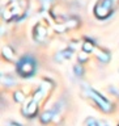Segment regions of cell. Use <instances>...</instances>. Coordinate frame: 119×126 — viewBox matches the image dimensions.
Returning a JSON list of instances; mask_svg holds the SVG:
<instances>
[{
	"label": "cell",
	"mask_w": 119,
	"mask_h": 126,
	"mask_svg": "<svg viewBox=\"0 0 119 126\" xmlns=\"http://www.w3.org/2000/svg\"><path fill=\"white\" fill-rule=\"evenodd\" d=\"M17 71L22 76H31L35 71V61L31 57H24L17 62Z\"/></svg>",
	"instance_id": "6da1fadb"
},
{
	"label": "cell",
	"mask_w": 119,
	"mask_h": 126,
	"mask_svg": "<svg viewBox=\"0 0 119 126\" xmlns=\"http://www.w3.org/2000/svg\"><path fill=\"white\" fill-rule=\"evenodd\" d=\"M85 89H86V93H88V96L92 97L93 100L101 106V109L104 110V112H110V110H111V105H110V102L106 100L104 96H101L100 93H97L94 89L89 88V87H86V85H85Z\"/></svg>",
	"instance_id": "7a4b0ae2"
},
{
	"label": "cell",
	"mask_w": 119,
	"mask_h": 126,
	"mask_svg": "<svg viewBox=\"0 0 119 126\" xmlns=\"http://www.w3.org/2000/svg\"><path fill=\"white\" fill-rule=\"evenodd\" d=\"M111 7H113V0H102V1L97 3L94 13L98 18H106L111 12Z\"/></svg>",
	"instance_id": "3957f363"
},
{
	"label": "cell",
	"mask_w": 119,
	"mask_h": 126,
	"mask_svg": "<svg viewBox=\"0 0 119 126\" xmlns=\"http://www.w3.org/2000/svg\"><path fill=\"white\" fill-rule=\"evenodd\" d=\"M56 109H58V105L55 106L53 110H47V112L43 113L42 116H41V122H42V124H49V122L51 121V118L54 117V114H55V112H56Z\"/></svg>",
	"instance_id": "277c9868"
},
{
	"label": "cell",
	"mask_w": 119,
	"mask_h": 126,
	"mask_svg": "<svg viewBox=\"0 0 119 126\" xmlns=\"http://www.w3.org/2000/svg\"><path fill=\"white\" fill-rule=\"evenodd\" d=\"M46 34H47V30H46V28H43L42 25H37L35 26V38L38 39V41H43L46 37Z\"/></svg>",
	"instance_id": "5b68a950"
},
{
	"label": "cell",
	"mask_w": 119,
	"mask_h": 126,
	"mask_svg": "<svg viewBox=\"0 0 119 126\" xmlns=\"http://www.w3.org/2000/svg\"><path fill=\"white\" fill-rule=\"evenodd\" d=\"M72 54H73V51L71 50V49H68V50H63V51H59V53L55 55V59L60 62V61H64V59L71 58V57H72Z\"/></svg>",
	"instance_id": "8992f818"
},
{
	"label": "cell",
	"mask_w": 119,
	"mask_h": 126,
	"mask_svg": "<svg viewBox=\"0 0 119 126\" xmlns=\"http://www.w3.org/2000/svg\"><path fill=\"white\" fill-rule=\"evenodd\" d=\"M93 47H94V42L92 39H86L84 42V45H82V51L84 53H89V51L93 50Z\"/></svg>",
	"instance_id": "52a82bcc"
},
{
	"label": "cell",
	"mask_w": 119,
	"mask_h": 126,
	"mask_svg": "<svg viewBox=\"0 0 119 126\" xmlns=\"http://www.w3.org/2000/svg\"><path fill=\"white\" fill-rule=\"evenodd\" d=\"M97 57H98V59H100L101 62H107L109 59H110V55L107 53H105V51H98Z\"/></svg>",
	"instance_id": "ba28073f"
},
{
	"label": "cell",
	"mask_w": 119,
	"mask_h": 126,
	"mask_svg": "<svg viewBox=\"0 0 119 126\" xmlns=\"http://www.w3.org/2000/svg\"><path fill=\"white\" fill-rule=\"evenodd\" d=\"M3 54H4V57H5L7 59H12V58H13V53H12V50H11L9 46L4 47V49H3Z\"/></svg>",
	"instance_id": "9c48e42d"
},
{
	"label": "cell",
	"mask_w": 119,
	"mask_h": 126,
	"mask_svg": "<svg viewBox=\"0 0 119 126\" xmlns=\"http://www.w3.org/2000/svg\"><path fill=\"white\" fill-rule=\"evenodd\" d=\"M1 80H3L4 84H7V85H12V84H14V79L8 78V76H4V75H1Z\"/></svg>",
	"instance_id": "30bf717a"
},
{
	"label": "cell",
	"mask_w": 119,
	"mask_h": 126,
	"mask_svg": "<svg viewBox=\"0 0 119 126\" xmlns=\"http://www.w3.org/2000/svg\"><path fill=\"white\" fill-rule=\"evenodd\" d=\"M24 98H25V96H24L21 92H16V93H14V100H16V101L22 102V101H24Z\"/></svg>",
	"instance_id": "8fae6325"
},
{
	"label": "cell",
	"mask_w": 119,
	"mask_h": 126,
	"mask_svg": "<svg viewBox=\"0 0 119 126\" xmlns=\"http://www.w3.org/2000/svg\"><path fill=\"white\" fill-rule=\"evenodd\" d=\"M82 72H84V70H82L81 66H79V64L75 66V74H76V76H81Z\"/></svg>",
	"instance_id": "7c38bea8"
},
{
	"label": "cell",
	"mask_w": 119,
	"mask_h": 126,
	"mask_svg": "<svg viewBox=\"0 0 119 126\" xmlns=\"http://www.w3.org/2000/svg\"><path fill=\"white\" fill-rule=\"evenodd\" d=\"M88 126H100V124H98L94 118H89L88 120Z\"/></svg>",
	"instance_id": "4fadbf2b"
},
{
	"label": "cell",
	"mask_w": 119,
	"mask_h": 126,
	"mask_svg": "<svg viewBox=\"0 0 119 126\" xmlns=\"http://www.w3.org/2000/svg\"><path fill=\"white\" fill-rule=\"evenodd\" d=\"M7 126H21V125H20V124H14V122H9Z\"/></svg>",
	"instance_id": "5bb4252c"
},
{
	"label": "cell",
	"mask_w": 119,
	"mask_h": 126,
	"mask_svg": "<svg viewBox=\"0 0 119 126\" xmlns=\"http://www.w3.org/2000/svg\"><path fill=\"white\" fill-rule=\"evenodd\" d=\"M46 1H47V3H49V1H51V0H46Z\"/></svg>",
	"instance_id": "9a60e30c"
}]
</instances>
